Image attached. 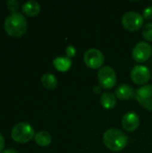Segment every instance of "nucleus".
<instances>
[{"mask_svg": "<svg viewBox=\"0 0 152 153\" xmlns=\"http://www.w3.org/2000/svg\"><path fill=\"white\" fill-rule=\"evenodd\" d=\"M6 33L13 38H19L25 34L28 28L26 18L20 13L10 14L4 21V24Z\"/></svg>", "mask_w": 152, "mask_h": 153, "instance_id": "nucleus-1", "label": "nucleus"}, {"mask_svg": "<svg viewBox=\"0 0 152 153\" xmlns=\"http://www.w3.org/2000/svg\"><path fill=\"white\" fill-rule=\"evenodd\" d=\"M103 143L109 151L117 152L125 148L128 143V137L123 131L111 128L104 133Z\"/></svg>", "mask_w": 152, "mask_h": 153, "instance_id": "nucleus-2", "label": "nucleus"}, {"mask_svg": "<svg viewBox=\"0 0 152 153\" xmlns=\"http://www.w3.org/2000/svg\"><path fill=\"white\" fill-rule=\"evenodd\" d=\"M34 136L35 134L33 127L25 122L16 124L11 131L12 139L18 143H27L31 141Z\"/></svg>", "mask_w": 152, "mask_h": 153, "instance_id": "nucleus-3", "label": "nucleus"}, {"mask_svg": "<svg viewBox=\"0 0 152 153\" xmlns=\"http://www.w3.org/2000/svg\"><path fill=\"white\" fill-rule=\"evenodd\" d=\"M98 79L100 86L104 89L109 90L114 88L116 83V74L115 70L108 66H102L98 73Z\"/></svg>", "mask_w": 152, "mask_h": 153, "instance_id": "nucleus-4", "label": "nucleus"}, {"mask_svg": "<svg viewBox=\"0 0 152 153\" xmlns=\"http://www.w3.org/2000/svg\"><path fill=\"white\" fill-rule=\"evenodd\" d=\"M124 28L129 31H136L143 25V16L136 12H128L122 18Z\"/></svg>", "mask_w": 152, "mask_h": 153, "instance_id": "nucleus-5", "label": "nucleus"}, {"mask_svg": "<svg viewBox=\"0 0 152 153\" xmlns=\"http://www.w3.org/2000/svg\"><path fill=\"white\" fill-rule=\"evenodd\" d=\"M83 59H84L85 65L89 68H91V69L101 68L104 64V61H105L103 53L97 48L88 49L84 53Z\"/></svg>", "mask_w": 152, "mask_h": 153, "instance_id": "nucleus-6", "label": "nucleus"}, {"mask_svg": "<svg viewBox=\"0 0 152 153\" xmlns=\"http://www.w3.org/2000/svg\"><path fill=\"white\" fill-rule=\"evenodd\" d=\"M137 101L145 109L152 111V85L139 88L135 93Z\"/></svg>", "mask_w": 152, "mask_h": 153, "instance_id": "nucleus-7", "label": "nucleus"}, {"mask_svg": "<svg viewBox=\"0 0 152 153\" xmlns=\"http://www.w3.org/2000/svg\"><path fill=\"white\" fill-rule=\"evenodd\" d=\"M151 54V46L146 42H139L133 49V57L138 63L146 62L150 59Z\"/></svg>", "mask_w": 152, "mask_h": 153, "instance_id": "nucleus-8", "label": "nucleus"}, {"mask_svg": "<svg viewBox=\"0 0 152 153\" xmlns=\"http://www.w3.org/2000/svg\"><path fill=\"white\" fill-rule=\"evenodd\" d=\"M131 79L134 83L138 85H143L150 81L151 72L147 66L136 65L131 71Z\"/></svg>", "mask_w": 152, "mask_h": 153, "instance_id": "nucleus-9", "label": "nucleus"}, {"mask_svg": "<svg viewBox=\"0 0 152 153\" xmlns=\"http://www.w3.org/2000/svg\"><path fill=\"white\" fill-rule=\"evenodd\" d=\"M122 126L128 132L135 131L140 126V117L134 112H128L122 118Z\"/></svg>", "mask_w": 152, "mask_h": 153, "instance_id": "nucleus-10", "label": "nucleus"}, {"mask_svg": "<svg viewBox=\"0 0 152 153\" xmlns=\"http://www.w3.org/2000/svg\"><path fill=\"white\" fill-rule=\"evenodd\" d=\"M116 96L122 100H127L132 99L136 93L134 89L128 84H121L116 89Z\"/></svg>", "mask_w": 152, "mask_h": 153, "instance_id": "nucleus-11", "label": "nucleus"}, {"mask_svg": "<svg viewBox=\"0 0 152 153\" xmlns=\"http://www.w3.org/2000/svg\"><path fill=\"white\" fill-rule=\"evenodd\" d=\"M22 9V13L24 14H26L27 16H30V17H33V16H37L39 13L40 5L38 2L30 0V1L24 3Z\"/></svg>", "mask_w": 152, "mask_h": 153, "instance_id": "nucleus-12", "label": "nucleus"}, {"mask_svg": "<svg viewBox=\"0 0 152 153\" xmlns=\"http://www.w3.org/2000/svg\"><path fill=\"white\" fill-rule=\"evenodd\" d=\"M53 65L59 72H66L72 65V60L67 56H58L54 59Z\"/></svg>", "mask_w": 152, "mask_h": 153, "instance_id": "nucleus-13", "label": "nucleus"}, {"mask_svg": "<svg viewBox=\"0 0 152 153\" xmlns=\"http://www.w3.org/2000/svg\"><path fill=\"white\" fill-rule=\"evenodd\" d=\"M34 139H35V143L41 147L48 146L52 141L51 134L47 131H40L37 133L34 136Z\"/></svg>", "mask_w": 152, "mask_h": 153, "instance_id": "nucleus-14", "label": "nucleus"}, {"mask_svg": "<svg viewBox=\"0 0 152 153\" xmlns=\"http://www.w3.org/2000/svg\"><path fill=\"white\" fill-rule=\"evenodd\" d=\"M100 103L106 109H112L116 104V96L111 92H104L100 97Z\"/></svg>", "mask_w": 152, "mask_h": 153, "instance_id": "nucleus-15", "label": "nucleus"}, {"mask_svg": "<svg viewBox=\"0 0 152 153\" xmlns=\"http://www.w3.org/2000/svg\"><path fill=\"white\" fill-rule=\"evenodd\" d=\"M41 83L44 88L47 90H53L57 86V80L55 75L51 74H46L41 78Z\"/></svg>", "mask_w": 152, "mask_h": 153, "instance_id": "nucleus-16", "label": "nucleus"}, {"mask_svg": "<svg viewBox=\"0 0 152 153\" xmlns=\"http://www.w3.org/2000/svg\"><path fill=\"white\" fill-rule=\"evenodd\" d=\"M142 37L146 40L152 42V23L149 22L144 25L142 29Z\"/></svg>", "mask_w": 152, "mask_h": 153, "instance_id": "nucleus-17", "label": "nucleus"}, {"mask_svg": "<svg viewBox=\"0 0 152 153\" xmlns=\"http://www.w3.org/2000/svg\"><path fill=\"white\" fill-rule=\"evenodd\" d=\"M6 7L12 13H15L20 7V3L17 0H9L6 3Z\"/></svg>", "mask_w": 152, "mask_h": 153, "instance_id": "nucleus-18", "label": "nucleus"}, {"mask_svg": "<svg viewBox=\"0 0 152 153\" xmlns=\"http://www.w3.org/2000/svg\"><path fill=\"white\" fill-rule=\"evenodd\" d=\"M143 18L147 20H152V6H147L143 10Z\"/></svg>", "mask_w": 152, "mask_h": 153, "instance_id": "nucleus-19", "label": "nucleus"}, {"mask_svg": "<svg viewBox=\"0 0 152 153\" xmlns=\"http://www.w3.org/2000/svg\"><path fill=\"white\" fill-rule=\"evenodd\" d=\"M65 52H66V56L67 57L69 58H72L75 56V53H76V50H75V48L73 47V46H68L65 49Z\"/></svg>", "mask_w": 152, "mask_h": 153, "instance_id": "nucleus-20", "label": "nucleus"}, {"mask_svg": "<svg viewBox=\"0 0 152 153\" xmlns=\"http://www.w3.org/2000/svg\"><path fill=\"white\" fill-rule=\"evenodd\" d=\"M4 139L3 135L0 134V152L4 150Z\"/></svg>", "mask_w": 152, "mask_h": 153, "instance_id": "nucleus-21", "label": "nucleus"}, {"mask_svg": "<svg viewBox=\"0 0 152 153\" xmlns=\"http://www.w3.org/2000/svg\"><path fill=\"white\" fill-rule=\"evenodd\" d=\"M93 92H94L95 94H99V93H101V88H100L99 86H95V87L93 88Z\"/></svg>", "mask_w": 152, "mask_h": 153, "instance_id": "nucleus-22", "label": "nucleus"}, {"mask_svg": "<svg viewBox=\"0 0 152 153\" xmlns=\"http://www.w3.org/2000/svg\"><path fill=\"white\" fill-rule=\"evenodd\" d=\"M2 153H19L16 150L14 149H7V150H4Z\"/></svg>", "mask_w": 152, "mask_h": 153, "instance_id": "nucleus-23", "label": "nucleus"}]
</instances>
